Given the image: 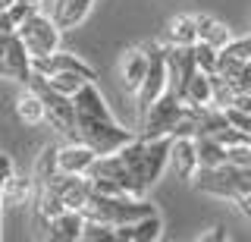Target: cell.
I'll return each instance as SVG.
<instances>
[{"label":"cell","mask_w":251,"mask_h":242,"mask_svg":"<svg viewBox=\"0 0 251 242\" xmlns=\"http://www.w3.org/2000/svg\"><path fill=\"white\" fill-rule=\"evenodd\" d=\"M75 107V142L88 145L94 154H110L123 148L129 138H135L129 129H123L113 120L104 95L98 91L94 82H82V88L73 95Z\"/></svg>","instance_id":"obj_1"},{"label":"cell","mask_w":251,"mask_h":242,"mask_svg":"<svg viewBox=\"0 0 251 242\" xmlns=\"http://www.w3.org/2000/svg\"><path fill=\"white\" fill-rule=\"evenodd\" d=\"M88 183L91 192H104V195H135V198H145L148 186L141 179L132 176V170L123 163V158L116 151L110 154H98L88 167Z\"/></svg>","instance_id":"obj_2"},{"label":"cell","mask_w":251,"mask_h":242,"mask_svg":"<svg viewBox=\"0 0 251 242\" xmlns=\"http://www.w3.org/2000/svg\"><path fill=\"white\" fill-rule=\"evenodd\" d=\"M85 217L91 220H104L110 226H123V223H132L138 217H148V214H157V208L145 198H135V195H104V192H91L88 201L82 208Z\"/></svg>","instance_id":"obj_3"},{"label":"cell","mask_w":251,"mask_h":242,"mask_svg":"<svg viewBox=\"0 0 251 242\" xmlns=\"http://www.w3.org/2000/svg\"><path fill=\"white\" fill-rule=\"evenodd\" d=\"M192 186L204 195H217V198L235 201L239 195L251 192V173L232 167V163H220V167H198L192 176Z\"/></svg>","instance_id":"obj_4"},{"label":"cell","mask_w":251,"mask_h":242,"mask_svg":"<svg viewBox=\"0 0 251 242\" xmlns=\"http://www.w3.org/2000/svg\"><path fill=\"white\" fill-rule=\"evenodd\" d=\"M25 85L35 91L38 98H41V104H44V123H50V129H57L60 135H66V138H73V142H75V107H73V98L53 91L41 73H31Z\"/></svg>","instance_id":"obj_5"},{"label":"cell","mask_w":251,"mask_h":242,"mask_svg":"<svg viewBox=\"0 0 251 242\" xmlns=\"http://www.w3.org/2000/svg\"><path fill=\"white\" fill-rule=\"evenodd\" d=\"M185 101L173 91H163L160 98L151 101L145 113H141V138H157V135H173V126H176L179 113H182Z\"/></svg>","instance_id":"obj_6"},{"label":"cell","mask_w":251,"mask_h":242,"mask_svg":"<svg viewBox=\"0 0 251 242\" xmlns=\"http://www.w3.org/2000/svg\"><path fill=\"white\" fill-rule=\"evenodd\" d=\"M16 35H19V41L25 44V51L31 54V57H44V54H53L60 48L57 22L47 16V13H41V10L31 13V16L16 28Z\"/></svg>","instance_id":"obj_7"},{"label":"cell","mask_w":251,"mask_h":242,"mask_svg":"<svg viewBox=\"0 0 251 242\" xmlns=\"http://www.w3.org/2000/svg\"><path fill=\"white\" fill-rule=\"evenodd\" d=\"M148 73L141 79V88L135 91V104H138V116L151 107L154 98H160L167 91V51H163L160 41H148Z\"/></svg>","instance_id":"obj_8"},{"label":"cell","mask_w":251,"mask_h":242,"mask_svg":"<svg viewBox=\"0 0 251 242\" xmlns=\"http://www.w3.org/2000/svg\"><path fill=\"white\" fill-rule=\"evenodd\" d=\"M163 51H167V91L182 98L185 82L198 69L195 51H192V44H163Z\"/></svg>","instance_id":"obj_9"},{"label":"cell","mask_w":251,"mask_h":242,"mask_svg":"<svg viewBox=\"0 0 251 242\" xmlns=\"http://www.w3.org/2000/svg\"><path fill=\"white\" fill-rule=\"evenodd\" d=\"M31 73H41V76L75 73V76H82V79H88V82L98 79L94 66H88L82 57H75V54H69V51H60V48L53 54H44V57H31Z\"/></svg>","instance_id":"obj_10"},{"label":"cell","mask_w":251,"mask_h":242,"mask_svg":"<svg viewBox=\"0 0 251 242\" xmlns=\"http://www.w3.org/2000/svg\"><path fill=\"white\" fill-rule=\"evenodd\" d=\"M0 76H3V79L19 82V85H25L28 76H31V54L25 51V44L19 41V35H16V32L6 35L3 54H0Z\"/></svg>","instance_id":"obj_11"},{"label":"cell","mask_w":251,"mask_h":242,"mask_svg":"<svg viewBox=\"0 0 251 242\" xmlns=\"http://www.w3.org/2000/svg\"><path fill=\"white\" fill-rule=\"evenodd\" d=\"M44 186H50V189L60 195L63 208H73V211H82L85 201H88V195H91V183H88L85 173H60L57 170Z\"/></svg>","instance_id":"obj_12"},{"label":"cell","mask_w":251,"mask_h":242,"mask_svg":"<svg viewBox=\"0 0 251 242\" xmlns=\"http://www.w3.org/2000/svg\"><path fill=\"white\" fill-rule=\"evenodd\" d=\"M170 145L173 135H157V138H145V167H141V176H145V186L151 189L157 179L163 176L170 163Z\"/></svg>","instance_id":"obj_13"},{"label":"cell","mask_w":251,"mask_h":242,"mask_svg":"<svg viewBox=\"0 0 251 242\" xmlns=\"http://www.w3.org/2000/svg\"><path fill=\"white\" fill-rule=\"evenodd\" d=\"M170 167L176 170L179 179L192 183L195 170L201 167V163H198V148H195V138H188V135H173V145H170Z\"/></svg>","instance_id":"obj_14"},{"label":"cell","mask_w":251,"mask_h":242,"mask_svg":"<svg viewBox=\"0 0 251 242\" xmlns=\"http://www.w3.org/2000/svg\"><path fill=\"white\" fill-rule=\"evenodd\" d=\"M44 223H47V236H50V239H57V242H75V239H82L85 214H82V211L66 208V211L53 214L50 220H44Z\"/></svg>","instance_id":"obj_15"},{"label":"cell","mask_w":251,"mask_h":242,"mask_svg":"<svg viewBox=\"0 0 251 242\" xmlns=\"http://www.w3.org/2000/svg\"><path fill=\"white\" fill-rule=\"evenodd\" d=\"M94 0H53V13L50 19L57 22L60 32H69V28H78L91 13Z\"/></svg>","instance_id":"obj_16"},{"label":"cell","mask_w":251,"mask_h":242,"mask_svg":"<svg viewBox=\"0 0 251 242\" xmlns=\"http://www.w3.org/2000/svg\"><path fill=\"white\" fill-rule=\"evenodd\" d=\"M160 230H163L160 214H148L132 223L116 226V239L120 242H154V239H160Z\"/></svg>","instance_id":"obj_17"},{"label":"cell","mask_w":251,"mask_h":242,"mask_svg":"<svg viewBox=\"0 0 251 242\" xmlns=\"http://www.w3.org/2000/svg\"><path fill=\"white\" fill-rule=\"evenodd\" d=\"M94 158H98V154H94L88 145L69 142V145L57 148V170H60V173H88V167H91Z\"/></svg>","instance_id":"obj_18"},{"label":"cell","mask_w":251,"mask_h":242,"mask_svg":"<svg viewBox=\"0 0 251 242\" xmlns=\"http://www.w3.org/2000/svg\"><path fill=\"white\" fill-rule=\"evenodd\" d=\"M148 73V51L145 44L141 48H129L123 54V63H120V76H123V85L135 95V91L141 88V79H145Z\"/></svg>","instance_id":"obj_19"},{"label":"cell","mask_w":251,"mask_h":242,"mask_svg":"<svg viewBox=\"0 0 251 242\" xmlns=\"http://www.w3.org/2000/svg\"><path fill=\"white\" fill-rule=\"evenodd\" d=\"M31 201V176H19L13 170L10 176H6L3 183V195H0V205H3V211L10 208H22Z\"/></svg>","instance_id":"obj_20"},{"label":"cell","mask_w":251,"mask_h":242,"mask_svg":"<svg viewBox=\"0 0 251 242\" xmlns=\"http://www.w3.org/2000/svg\"><path fill=\"white\" fill-rule=\"evenodd\" d=\"M163 38H167V44H195V41H198V16L182 13V16L170 19Z\"/></svg>","instance_id":"obj_21"},{"label":"cell","mask_w":251,"mask_h":242,"mask_svg":"<svg viewBox=\"0 0 251 242\" xmlns=\"http://www.w3.org/2000/svg\"><path fill=\"white\" fill-rule=\"evenodd\" d=\"M16 116H19V123H25V126H41L44 123V104L28 85L22 88V95L16 98Z\"/></svg>","instance_id":"obj_22"},{"label":"cell","mask_w":251,"mask_h":242,"mask_svg":"<svg viewBox=\"0 0 251 242\" xmlns=\"http://www.w3.org/2000/svg\"><path fill=\"white\" fill-rule=\"evenodd\" d=\"M198 41L210 44V48H217V51H223L226 44L232 41V35H229V28H226L223 22H217L214 16H198Z\"/></svg>","instance_id":"obj_23"},{"label":"cell","mask_w":251,"mask_h":242,"mask_svg":"<svg viewBox=\"0 0 251 242\" xmlns=\"http://www.w3.org/2000/svg\"><path fill=\"white\" fill-rule=\"evenodd\" d=\"M195 148H198L201 167H220V163H226V145L217 142L214 135H195Z\"/></svg>","instance_id":"obj_24"},{"label":"cell","mask_w":251,"mask_h":242,"mask_svg":"<svg viewBox=\"0 0 251 242\" xmlns=\"http://www.w3.org/2000/svg\"><path fill=\"white\" fill-rule=\"evenodd\" d=\"M182 101L185 104H210V76L207 73H201V69H195L192 73V79L185 82V88H182Z\"/></svg>","instance_id":"obj_25"},{"label":"cell","mask_w":251,"mask_h":242,"mask_svg":"<svg viewBox=\"0 0 251 242\" xmlns=\"http://www.w3.org/2000/svg\"><path fill=\"white\" fill-rule=\"evenodd\" d=\"M57 173V148L47 145L35 161V170H31V189H41V186Z\"/></svg>","instance_id":"obj_26"},{"label":"cell","mask_w":251,"mask_h":242,"mask_svg":"<svg viewBox=\"0 0 251 242\" xmlns=\"http://www.w3.org/2000/svg\"><path fill=\"white\" fill-rule=\"evenodd\" d=\"M82 239L85 242H113L116 239V226H110L104 220H91V217H85Z\"/></svg>","instance_id":"obj_27"},{"label":"cell","mask_w":251,"mask_h":242,"mask_svg":"<svg viewBox=\"0 0 251 242\" xmlns=\"http://www.w3.org/2000/svg\"><path fill=\"white\" fill-rule=\"evenodd\" d=\"M47 85H50L53 91H60V95H66V98H73L78 88H82V82H88V79H82V76H75V73H53V76H44Z\"/></svg>","instance_id":"obj_28"},{"label":"cell","mask_w":251,"mask_h":242,"mask_svg":"<svg viewBox=\"0 0 251 242\" xmlns=\"http://www.w3.org/2000/svg\"><path fill=\"white\" fill-rule=\"evenodd\" d=\"M232 98H235V88H232V85L226 82L223 76L210 73V104H217V107H229V104H232Z\"/></svg>","instance_id":"obj_29"},{"label":"cell","mask_w":251,"mask_h":242,"mask_svg":"<svg viewBox=\"0 0 251 242\" xmlns=\"http://www.w3.org/2000/svg\"><path fill=\"white\" fill-rule=\"evenodd\" d=\"M192 51H195V63H198L201 73H217V48H210V44H204V41H195L192 44Z\"/></svg>","instance_id":"obj_30"},{"label":"cell","mask_w":251,"mask_h":242,"mask_svg":"<svg viewBox=\"0 0 251 242\" xmlns=\"http://www.w3.org/2000/svg\"><path fill=\"white\" fill-rule=\"evenodd\" d=\"M223 54H229L235 60H248L251 57V35L248 38H232V41L223 48Z\"/></svg>","instance_id":"obj_31"},{"label":"cell","mask_w":251,"mask_h":242,"mask_svg":"<svg viewBox=\"0 0 251 242\" xmlns=\"http://www.w3.org/2000/svg\"><path fill=\"white\" fill-rule=\"evenodd\" d=\"M226 116H229V123L235 129H242L245 135H251V113L239 110V107H226Z\"/></svg>","instance_id":"obj_32"},{"label":"cell","mask_w":251,"mask_h":242,"mask_svg":"<svg viewBox=\"0 0 251 242\" xmlns=\"http://www.w3.org/2000/svg\"><path fill=\"white\" fill-rule=\"evenodd\" d=\"M235 91H245V95H251V57L242 63V69H239V76L229 82Z\"/></svg>","instance_id":"obj_33"},{"label":"cell","mask_w":251,"mask_h":242,"mask_svg":"<svg viewBox=\"0 0 251 242\" xmlns=\"http://www.w3.org/2000/svg\"><path fill=\"white\" fill-rule=\"evenodd\" d=\"M13 173V161H10V154H0V195H3V183H6V176ZM0 230H3V205H0ZM3 236V233H0Z\"/></svg>","instance_id":"obj_34"},{"label":"cell","mask_w":251,"mask_h":242,"mask_svg":"<svg viewBox=\"0 0 251 242\" xmlns=\"http://www.w3.org/2000/svg\"><path fill=\"white\" fill-rule=\"evenodd\" d=\"M235 208H239L242 214H245L248 220H251V192H245V195H239V198H235Z\"/></svg>","instance_id":"obj_35"},{"label":"cell","mask_w":251,"mask_h":242,"mask_svg":"<svg viewBox=\"0 0 251 242\" xmlns=\"http://www.w3.org/2000/svg\"><path fill=\"white\" fill-rule=\"evenodd\" d=\"M223 236H226V233H223V226H217L214 233H204V236H201V242H214V239H223Z\"/></svg>","instance_id":"obj_36"},{"label":"cell","mask_w":251,"mask_h":242,"mask_svg":"<svg viewBox=\"0 0 251 242\" xmlns=\"http://www.w3.org/2000/svg\"><path fill=\"white\" fill-rule=\"evenodd\" d=\"M25 3H35V6H38V3H41V0H25Z\"/></svg>","instance_id":"obj_37"}]
</instances>
